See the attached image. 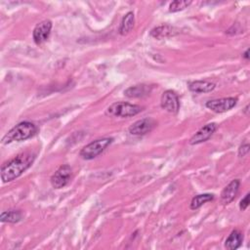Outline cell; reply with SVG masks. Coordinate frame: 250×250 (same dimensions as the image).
I'll list each match as a JSON object with an SVG mask.
<instances>
[{"label":"cell","instance_id":"cell-6","mask_svg":"<svg viewBox=\"0 0 250 250\" xmlns=\"http://www.w3.org/2000/svg\"><path fill=\"white\" fill-rule=\"evenodd\" d=\"M236 104H237L236 98L229 97V98H222V99H215V100L208 101L205 105L207 108L211 109L214 112L222 113L231 109L236 105Z\"/></svg>","mask_w":250,"mask_h":250},{"label":"cell","instance_id":"cell-9","mask_svg":"<svg viewBox=\"0 0 250 250\" xmlns=\"http://www.w3.org/2000/svg\"><path fill=\"white\" fill-rule=\"evenodd\" d=\"M51 29H52V22L49 20H45L37 23L32 33L34 42L36 44H41L44 41H46L50 36Z\"/></svg>","mask_w":250,"mask_h":250},{"label":"cell","instance_id":"cell-2","mask_svg":"<svg viewBox=\"0 0 250 250\" xmlns=\"http://www.w3.org/2000/svg\"><path fill=\"white\" fill-rule=\"evenodd\" d=\"M37 131L35 124L29 121H23L13 127L2 139L4 145L12 142H21L31 138Z\"/></svg>","mask_w":250,"mask_h":250},{"label":"cell","instance_id":"cell-23","mask_svg":"<svg viewBox=\"0 0 250 250\" xmlns=\"http://www.w3.org/2000/svg\"><path fill=\"white\" fill-rule=\"evenodd\" d=\"M248 111H249V105L247 104V105H246V107L244 108V113H245L246 115H248Z\"/></svg>","mask_w":250,"mask_h":250},{"label":"cell","instance_id":"cell-18","mask_svg":"<svg viewBox=\"0 0 250 250\" xmlns=\"http://www.w3.org/2000/svg\"><path fill=\"white\" fill-rule=\"evenodd\" d=\"M214 199V195L211 193H202V194H197L195 195L191 201H190V205L189 208L191 210H196L199 207H201L203 204H205L208 201H211Z\"/></svg>","mask_w":250,"mask_h":250},{"label":"cell","instance_id":"cell-3","mask_svg":"<svg viewBox=\"0 0 250 250\" xmlns=\"http://www.w3.org/2000/svg\"><path fill=\"white\" fill-rule=\"evenodd\" d=\"M142 110V106L138 104L127 102H116L107 107L106 113L115 117H130L140 113Z\"/></svg>","mask_w":250,"mask_h":250},{"label":"cell","instance_id":"cell-4","mask_svg":"<svg viewBox=\"0 0 250 250\" xmlns=\"http://www.w3.org/2000/svg\"><path fill=\"white\" fill-rule=\"evenodd\" d=\"M113 139L112 138H102L95 140L91 142L90 144L86 145L81 150H80V156L83 159L91 160L98 155H100L111 143Z\"/></svg>","mask_w":250,"mask_h":250},{"label":"cell","instance_id":"cell-11","mask_svg":"<svg viewBox=\"0 0 250 250\" xmlns=\"http://www.w3.org/2000/svg\"><path fill=\"white\" fill-rule=\"evenodd\" d=\"M240 182L238 179L232 180L223 190L221 193V201L223 204L230 203L236 196L239 189Z\"/></svg>","mask_w":250,"mask_h":250},{"label":"cell","instance_id":"cell-19","mask_svg":"<svg viewBox=\"0 0 250 250\" xmlns=\"http://www.w3.org/2000/svg\"><path fill=\"white\" fill-rule=\"evenodd\" d=\"M191 4V1H183V0H176L170 3L169 5V11L172 13L182 11L188 7Z\"/></svg>","mask_w":250,"mask_h":250},{"label":"cell","instance_id":"cell-8","mask_svg":"<svg viewBox=\"0 0 250 250\" xmlns=\"http://www.w3.org/2000/svg\"><path fill=\"white\" fill-rule=\"evenodd\" d=\"M155 125H156V122L154 119L150 117H146L133 123L129 127V132L131 135L143 136L149 133L155 127Z\"/></svg>","mask_w":250,"mask_h":250},{"label":"cell","instance_id":"cell-12","mask_svg":"<svg viewBox=\"0 0 250 250\" xmlns=\"http://www.w3.org/2000/svg\"><path fill=\"white\" fill-rule=\"evenodd\" d=\"M152 87L146 84H138L127 88L124 91V95L128 98H143L150 94Z\"/></svg>","mask_w":250,"mask_h":250},{"label":"cell","instance_id":"cell-10","mask_svg":"<svg viewBox=\"0 0 250 250\" xmlns=\"http://www.w3.org/2000/svg\"><path fill=\"white\" fill-rule=\"evenodd\" d=\"M217 129L216 123H209L200 128L189 140L190 145H198L203 142H206L211 136L214 134V132Z\"/></svg>","mask_w":250,"mask_h":250},{"label":"cell","instance_id":"cell-21","mask_svg":"<svg viewBox=\"0 0 250 250\" xmlns=\"http://www.w3.org/2000/svg\"><path fill=\"white\" fill-rule=\"evenodd\" d=\"M248 205H249V193H246L245 196L239 202V208L240 210L244 211L248 207Z\"/></svg>","mask_w":250,"mask_h":250},{"label":"cell","instance_id":"cell-22","mask_svg":"<svg viewBox=\"0 0 250 250\" xmlns=\"http://www.w3.org/2000/svg\"><path fill=\"white\" fill-rule=\"evenodd\" d=\"M242 57H243L245 60H249V49H247V50L243 53Z\"/></svg>","mask_w":250,"mask_h":250},{"label":"cell","instance_id":"cell-20","mask_svg":"<svg viewBox=\"0 0 250 250\" xmlns=\"http://www.w3.org/2000/svg\"><path fill=\"white\" fill-rule=\"evenodd\" d=\"M249 144L248 143H244V144H242L240 146H239V148H238V156L239 157H243V156H245L248 152H249Z\"/></svg>","mask_w":250,"mask_h":250},{"label":"cell","instance_id":"cell-7","mask_svg":"<svg viewBox=\"0 0 250 250\" xmlns=\"http://www.w3.org/2000/svg\"><path fill=\"white\" fill-rule=\"evenodd\" d=\"M160 104L163 109L173 114H176L180 109L179 97L172 90H167L163 92L160 100Z\"/></svg>","mask_w":250,"mask_h":250},{"label":"cell","instance_id":"cell-17","mask_svg":"<svg viewBox=\"0 0 250 250\" xmlns=\"http://www.w3.org/2000/svg\"><path fill=\"white\" fill-rule=\"evenodd\" d=\"M23 217V214L20 210H9V211H4L0 215V220L3 223H18L21 221Z\"/></svg>","mask_w":250,"mask_h":250},{"label":"cell","instance_id":"cell-1","mask_svg":"<svg viewBox=\"0 0 250 250\" xmlns=\"http://www.w3.org/2000/svg\"><path fill=\"white\" fill-rule=\"evenodd\" d=\"M35 159V154L32 152L21 153L8 162L4 163L1 167V179L4 183L11 182L20 177L26 171Z\"/></svg>","mask_w":250,"mask_h":250},{"label":"cell","instance_id":"cell-5","mask_svg":"<svg viewBox=\"0 0 250 250\" xmlns=\"http://www.w3.org/2000/svg\"><path fill=\"white\" fill-rule=\"evenodd\" d=\"M72 169L69 165H62L51 177V185L54 188H62L65 187L71 177Z\"/></svg>","mask_w":250,"mask_h":250},{"label":"cell","instance_id":"cell-16","mask_svg":"<svg viewBox=\"0 0 250 250\" xmlns=\"http://www.w3.org/2000/svg\"><path fill=\"white\" fill-rule=\"evenodd\" d=\"M134 22H135V16L133 14V12H128L122 19L121 23H120V27H119V32L121 35H126L128 34L133 26H134Z\"/></svg>","mask_w":250,"mask_h":250},{"label":"cell","instance_id":"cell-14","mask_svg":"<svg viewBox=\"0 0 250 250\" xmlns=\"http://www.w3.org/2000/svg\"><path fill=\"white\" fill-rule=\"evenodd\" d=\"M215 87V83L208 80H195L188 83V89L193 93H208L213 91Z\"/></svg>","mask_w":250,"mask_h":250},{"label":"cell","instance_id":"cell-13","mask_svg":"<svg viewBox=\"0 0 250 250\" xmlns=\"http://www.w3.org/2000/svg\"><path fill=\"white\" fill-rule=\"evenodd\" d=\"M178 33V29L175 26L169 24H162L151 29L150 36L155 39H164L170 36H174Z\"/></svg>","mask_w":250,"mask_h":250},{"label":"cell","instance_id":"cell-15","mask_svg":"<svg viewBox=\"0 0 250 250\" xmlns=\"http://www.w3.org/2000/svg\"><path fill=\"white\" fill-rule=\"evenodd\" d=\"M242 241H243L242 233L239 230L234 229L227 237V239L225 241V247L228 250H235L240 247Z\"/></svg>","mask_w":250,"mask_h":250}]
</instances>
